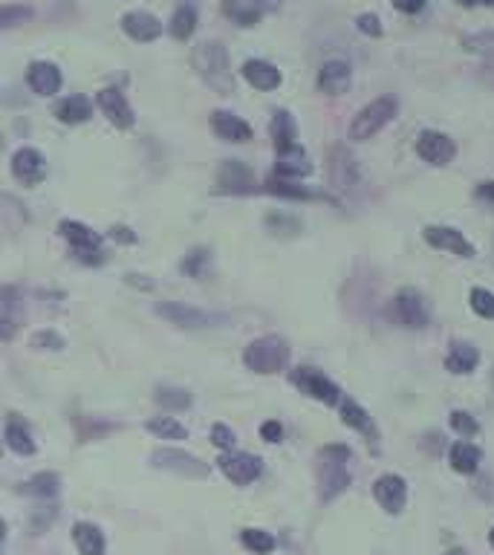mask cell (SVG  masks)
I'll return each mask as SVG.
<instances>
[{"label":"cell","instance_id":"cell-1","mask_svg":"<svg viewBox=\"0 0 494 555\" xmlns=\"http://www.w3.org/2000/svg\"><path fill=\"white\" fill-rule=\"evenodd\" d=\"M350 486V449L342 443H329L318 451V495L321 500H336Z\"/></svg>","mask_w":494,"mask_h":555},{"label":"cell","instance_id":"cell-2","mask_svg":"<svg viewBox=\"0 0 494 555\" xmlns=\"http://www.w3.org/2000/svg\"><path fill=\"white\" fill-rule=\"evenodd\" d=\"M191 61H194V70L203 75V81H208V87H214V90H220V93L235 90L232 67H228V52L220 41L197 43L191 52Z\"/></svg>","mask_w":494,"mask_h":555},{"label":"cell","instance_id":"cell-3","mask_svg":"<svg viewBox=\"0 0 494 555\" xmlns=\"http://www.w3.org/2000/svg\"><path fill=\"white\" fill-rule=\"evenodd\" d=\"M289 362V344L281 335H263L255 339L243 353V365L255 374H278Z\"/></svg>","mask_w":494,"mask_h":555},{"label":"cell","instance_id":"cell-4","mask_svg":"<svg viewBox=\"0 0 494 555\" xmlns=\"http://www.w3.org/2000/svg\"><path fill=\"white\" fill-rule=\"evenodd\" d=\"M397 111H399V102L393 99V96L373 99L367 107H361L353 122H350V139H353V143H367L370 136H376L379 130L397 116Z\"/></svg>","mask_w":494,"mask_h":555},{"label":"cell","instance_id":"cell-5","mask_svg":"<svg viewBox=\"0 0 494 555\" xmlns=\"http://www.w3.org/2000/svg\"><path fill=\"white\" fill-rule=\"evenodd\" d=\"M61 237L70 243L73 255L81 260V264H102L104 260V249H102V237L93 235L90 228L75 223V220H64L61 226Z\"/></svg>","mask_w":494,"mask_h":555},{"label":"cell","instance_id":"cell-6","mask_svg":"<svg viewBox=\"0 0 494 555\" xmlns=\"http://www.w3.org/2000/svg\"><path fill=\"white\" fill-rule=\"evenodd\" d=\"M292 385L298 388L301 394L324 402V405H338V402H342V390H338V385L329 382V379L324 374H318L315 367H295Z\"/></svg>","mask_w":494,"mask_h":555},{"label":"cell","instance_id":"cell-7","mask_svg":"<svg viewBox=\"0 0 494 555\" xmlns=\"http://www.w3.org/2000/svg\"><path fill=\"white\" fill-rule=\"evenodd\" d=\"M157 315H162L165 321L177 324V328H189V330H205V328H220V324H226V315L185 307V304H159Z\"/></svg>","mask_w":494,"mask_h":555},{"label":"cell","instance_id":"cell-8","mask_svg":"<svg viewBox=\"0 0 494 555\" xmlns=\"http://www.w3.org/2000/svg\"><path fill=\"white\" fill-rule=\"evenodd\" d=\"M151 463L157 466V469L185 474V477H205L208 474V463H203L200 457L185 454L180 449H157L151 454Z\"/></svg>","mask_w":494,"mask_h":555},{"label":"cell","instance_id":"cell-9","mask_svg":"<svg viewBox=\"0 0 494 555\" xmlns=\"http://www.w3.org/2000/svg\"><path fill=\"white\" fill-rule=\"evenodd\" d=\"M220 472H223L228 481L237 483V486H249L260 477L263 463H260V457H255V454L228 451V454L220 457Z\"/></svg>","mask_w":494,"mask_h":555},{"label":"cell","instance_id":"cell-10","mask_svg":"<svg viewBox=\"0 0 494 555\" xmlns=\"http://www.w3.org/2000/svg\"><path fill=\"white\" fill-rule=\"evenodd\" d=\"M416 154L431 166H448L457 154V145L452 136L439 134V130H422L420 139H416Z\"/></svg>","mask_w":494,"mask_h":555},{"label":"cell","instance_id":"cell-11","mask_svg":"<svg viewBox=\"0 0 494 555\" xmlns=\"http://www.w3.org/2000/svg\"><path fill=\"white\" fill-rule=\"evenodd\" d=\"M373 497L379 500V506L388 515H399L405 509V500H408V483L399 474H382L373 483Z\"/></svg>","mask_w":494,"mask_h":555},{"label":"cell","instance_id":"cell-12","mask_svg":"<svg viewBox=\"0 0 494 555\" xmlns=\"http://www.w3.org/2000/svg\"><path fill=\"white\" fill-rule=\"evenodd\" d=\"M24 319V301L18 287H0V342L15 339V333Z\"/></svg>","mask_w":494,"mask_h":555},{"label":"cell","instance_id":"cell-13","mask_svg":"<svg viewBox=\"0 0 494 555\" xmlns=\"http://www.w3.org/2000/svg\"><path fill=\"white\" fill-rule=\"evenodd\" d=\"M255 173L249 166H243L240 159H228L220 166L217 171V189L220 191H232V194H249L255 191Z\"/></svg>","mask_w":494,"mask_h":555},{"label":"cell","instance_id":"cell-14","mask_svg":"<svg viewBox=\"0 0 494 555\" xmlns=\"http://www.w3.org/2000/svg\"><path fill=\"white\" fill-rule=\"evenodd\" d=\"M425 241H428V246L443 249V252H452V255H459V258H475V246H471L463 237V232H457V228L428 226L425 228Z\"/></svg>","mask_w":494,"mask_h":555},{"label":"cell","instance_id":"cell-15","mask_svg":"<svg viewBox=\"0 0 494 555\" xmlns=\"http://www.w3.org/2000/svg\"><path fill=\"white\" fill-rule=\"evenodd\" d=\"M12 173L18 182L24 185H38L43 177H47V162L38 154L35 148H20L12 157Z\"/></svg>","mask_w":494,"mask_h":555},{"label":"cell","instance_id":"cell-16","mask_svg":"<svg viewBox=\"0 0 494 555\" xmlns=\"http://www.w3.org/2000/svg\"><path fill=\"white\" fill-rule=\"evenodd\" d=\"M397 319L399 324H405V328L411 330H422L428 328V310L425 304L420 298V292L416 289H402L397 296Z\"/></svg>","mask_w":494,"mask_h":555},{"label":"cell","instance_id":"cell-17","mask_svg":"<svg viewBox=\"0 0 494 555\" xmlns=\"http://www.w3.org/2000/svg\"><path fill=\"white\" fill-rule=\"evenodd\" d=\"M274 171H278L281 180H301L313 173V162L306 157V150L301 145H292L287 150H281L278 162H274Z\"/></svg>","mask_w":494,"mask_h":555},{"label":"cell","instance_id":"cell-18","mask_svg":"<svg viewBox=\"0 0 494 555\" xmlns=\"http://www.w3.org/2000/svg\"><path fill=\"white\" fill-rule=\"evenodd\" d=\"M122 29L125 35H130L139 43H148V41H157L162 35V24L151 12H142V9H134V12L122 15Z\"/></svg>","mask_w":494,"mask_h":555},{"label":"cell","instance_id":"cell-19","mask_svg":"<svg viewBox=\"0 0 494 555\" xmlns=\"http://www.w3.org/2000/svg\"><path fill=\"white\" fill-rule=\"evenodd\" d=\"M350 81H353V70H350L347 61H327L321 73H318V87H321L327 96L347 93Z\"/></svg>","mask_w":494,"mask_h":555},{"label":"cell","instance_id":"cell-20","mask_svg":"<svg viewBox=\"0 0 494 555\" xmlns=\"http://www.w3.org/2000/svg\"><path fill=\"white\" fill-rule=\"evenodd\" d=\"M98 107H102V113L113 122L116 127H130L134 125V111H130L127 99L113 87H107V90L98 93Z\"/></svg>","mask_w":494,"mask_h":555},{"label":"cell","instance_id":"cell-21","mask_svg":"<svg viewBox=\"0 0 494 555\" xmlns=\"http://www.w3.org/2000/svg\"><path fill=\"white\" fill-rule=\"evenodd\" d=\"M329 180H333L336 189H353L356 180H359V166L356 159L347 154L344 148H336L333 154H329Z\"/></svg>","mask_w":494,"mask_h":555},{"label":"cell","instance_id":"cell-22","mask_svg":"<svg viewBox=\"0 0 494 555\" xmlns=\"http://www.w3.org/2000/svg\"><path fill=\"white\" fill-rule=\"evenodd\" d=\"M27 81H29V87L38 96H55V93L61 90V73H58V67H55V64H47V61L29 64Z\"/></svg>","mask_w":494,"mask_h":555},{"label":"cell","instance_id":"cell-23","mask_svg":"<svg viewBox=\"0 0 494 555\" xmlns=\"http://www.w3.org/2000/svg\"><path fill=\"white\" fill-rule=\"evenodd\" d=\"M212 127L220 139H226V143H249L251 139V127L243 122V119H237L235 113H226V111H217L212 116Z\"/></svg>","mask_w":494,"mask_h":555},{"label":"cell","instance_id":"cell-24","mask_svg":"<svg viewBox=\"0 0 494 555\" xmlns=\"http://www.w3.org/2000/svg\"><path fill=\"white\" fill-rule=\"evenodd\" d=\"M448 460H452V469L454 472H459V474H475L480 469L482 451L477 449L475 443L459 440V443L452 445V451H448Z\"/></svg>","mask_w":494,"mask_h":555},{"label":"cell","instance_id":"cell-25","mask_svg":"<svg viewBox=\"0 0 494 555\" xmlns=\"http://www.w3.org/2000/svg\"><path fill=\"white\" fill-rule=\"evenodd\" d=\"M243 79L251 87H258V90H274V87H281V73L278 67H272L269 61H246Z\"/></svg>","mask_w":494,"mask_h":555},{"label":"cell","instance_id":"cell-26","mask_svg":"<svg viewBox=\"0 0 494 555\" xmlns=\"http://www.w3.org/2000/svg\"><path fill=\"white\" fill-rule=\"evenodd\" d=\"M272 143H274V150H287V148H292V145H298L295 143V139H298V125H295V119H292V113H287V111H278L272 116Z\"/></svg>","mask_w":494,"mask_h":555},{"label":"cell","instance_id":"cell-27","mask_svg":"<svg viewBox=\"0 0 494 555\" xmlns=\"http://www.w3.org/2000/svg\"><path fill=\"white\" fill-rule=\"evenodd\" d=\"M477 362H480L477 347L457 342V344H452V351H448V356H445V370H452V374H457V376H466L477 367Z\"/></svg>","mask_w":494,"mask_h":555},{"label":"cell","instance_id":"cell-28","mask_svg":"<svg viewBox=\"0 0 494 555\" xmlns=\"http://www.w3.org/2000/svg\"><path fill=\"white\" fill-rule=\"evenodd\" d=\"M55 116H58V122H64V125H81L93 116V104L87 96H70V99L58 102Z\"/></svg>","mask_w":494,"mask_h":555},{"label":"cell","instance_id":"cell-29","mask_svg":"<svg viewBox=\"0 0 494 555\" xmlns=\"http://www.w3.org/2000/svg\"><path fill=\"white\" fill-rule=\"evenodd\" d=\"M73 541H75V550L81 555H104V536H102V529L93 524L79 520V524L73 527Z\"/></svg>","mask_w":494,"mask_h":555},{"label":"cell","instance_id":"cell-30","mask_svg":"<svg viewBox=\"0 0 494 555\" xmlns=\"http://www.w3.org/2000/svg\"><path fill=\"white\" fill-rule=\"evenodd\" d=\"M338 405H342V420L347 422L350 428L361 431L370 443H376V426H373V420L367 417V411L361 408L359 402H353V399H342Z\"/></svg>","mask_w":494,"mask_h":555},{"label":"cell","instance_id":"cell-31","mask_svg":"<svg viewBox=\"0 0 494 555\" xmlns=\"http://www.w3.org/2000/svg\"><path fill=\"white\" fill-rule=\"evenodd\" d=\"M6 445H9V449H12L15 454H20V457L35 454V440H32L29 428H27L20 420H9V422H6Z\"/></svg>","mask_w":494,"mask_h":555},{"label":"cell","instance_id":"cell-32","mask_svg":"<svg viewBox=\"0 0 494 555\" xmlns=\"http://www.w3.org/2000/svg\"><path fill=\"white\" fill-rule=\"evenodd\" d=\"M223 12L232 18L237 27H255L263 15L255 4H246V0H223Z\"/></svg>","mask_w":494,"mask_h":555},{"label":"cell","instance_id":"cell-33","mask_svg":"<svg viewBox=\"0 0 494 555\" xmlns=\"http://www.w3.org/2000/svg\"><path fill=\"white\" fill-rule=\"evenodd\" d=\"M197 29V12L191 6H180L171 18V35L177 41H189Z\"/></svg>","mask_w":494,"mask_h":555},{"label":"cell","instance_id":"cell-34","mask_svg":"<svg viewBox=\"0 0 494 555\" xmlns=\"http://www.w3.org/2000/svg\"><path fill=\"white\" fill-rule=\"evenodd\" d=\"M58 474H47V472H41V474H35L32 477L29 483H24L20 486V492L24 495H32V497H52L55 492H58Z\"/></svg>","mask_w":494,"mask_h":555},{"label":"cell","instance_id":"cell-35","mask_svg":"<svg viewBox=\"0 0 494 555\" xmlns=\"http://www.w3.org/2000/svg\"><path fill=\"white\" fill-rule=\"evenodd\" d=\"M148 431H151V434H157V437H162V440H185V437H189V428H185L182 422L171 420V417H157V420H151V422H148Z\"/></svg>","mask_w":494,"mask_h":555},{"label":"cell","instance_id":"cell-36","mask_svg":"<svg viewBox=\"0 0 494 555\" xmlns=\"http://www.w3.org/2000/svg\"><path fill=\"white\" fill-rule=\"evenodd\" d=\"M266 191L269 194H278V197H289V200H313L315 194L301 189V185H295L292 180H281V177H272L266 182Z\"/></svg>","mask_w":494,"mask_h":555},{"label":"cell","instance_id":"cell-37","mask_svg":"<svg viewBox=\"0 0 494 555\" xmlns=\"http://www.w3.org/2000/svg\"><path fill=\"white\" fill-rule=\"evenodd\" d=\"M240 541H243L246 550L258 552V555H269L274 550V538L266 529H243L240 532Z\"/></svg>","mask_w":494,"mask_h":555},{"label":"cell","instance_id":"cell-38","mask_svg":"<svg viewBox=\"0 0 494 555\" xmlns=\"http://www.w3.org/2000/svg\"><path fill=\"white\" fill-rule=\"evenodd\" d=\"M153 399H157V405L171 408V411H182V408L191 405V397L185 394V390H180V388H159Z\"/></svg>","mask_w":494,"mask_h":555},{"label":"cell","instance_id":"cell-39","mask_svg":"<svg viewBox=\"0 0 494 555\" xmlns=\"http://www.w3.org/2000/svg\"><path fill=\"white\" fill-rule=\"evenodd\" d=\"M468 301H471V310H475L477 315H482V319H494V292L477 287V289H471Z\"/></svg>","mask_w":494,"mask_h":555},{"label":"cell","instance_id":"cell-40","mask_svg":"<svg viewBox=\"0 0 494 555\" xmlns=\"http://www.w3.org/2000/svg\"><path fill=\"white\" fill-rule=\"evenodd\" d=\"M448 422H452V428L459 434V437H475V434L480 431V422L471 417L468 411H452Z\"/></svg>","mask_w":494,"mask_h":555},{"label":"cell","instance_id":"cell-41","mask_svg":"<svg viewBox=\"0 0 494 555\" xmlns=\"http://www.w3.org/2000/svg\"><path fill=\"white\" fill-rule=\"evenodd\" d=\"M29 18H32L29 6H0V29L18 27V24H24V20H29Z\"/></svg>","mask_w":494,"mask_h":555},{"label":"cell","instance_id":"cell-42","mask_svg":"<svg viewBox=\"0 0 494 555\" xmlns=\"http://www.w3.org/2000/svg\"><path fill=\"white\" fill-rule=\"evenodd\" d=\"M29 344L35 347V351H61V347H64V339H61L58 333H52V330H41V333L32 335Z\"/></svg>","mask_w":494,"mask_h":555},{"label":"cell","instance_id":"cell-43","mask_svg":"<svg viewBox=\"0 0 494 555\" xmlns=\"http://www.w3.org/2000/svg\"><path fill=\"white\" fill-rule=\"evenodd\" d=\"M212 443L217 445V449L228 451L235 445V431L228 428V426H223V422H217V426L212 428Z\"/></svg>","mask_w":494,"mask_h":555},{"label":"cell","instance_id":"cell-44","mask_svg":"<svg viewBox=\"0 0 494 555\" xmlns=\"http://www.w3.org/2000/svg\"><path fill=\"white\" fill-rule=\"evenodd\" d=\"M205 260H208V255H205V252H194V255H189V260H182V269L189 272L191 278H203V266H205Z\"/></svg>","mask_w":494,"mask_h":555},{"label":"cell","instance_id":"cell-45","mask_svg":"<svg viewBox=\"0 0 494 555\" xmlns=\"http://www.w3.org/2000/svg\"><path fill=\"white\" fill-rule=\"evenodd\" d=\"M356 27L365 32V35H370V38H379L382 35V24H379V18L376 15H359V20H356Z\"/></svg>","mask_w":494,"mask_h":555},{"label":"cell","instance_id":"cell-46","mask_svg":"<svg viewBox=\"0 0 494 555\" xmlns=\"http://www.w3.org/2000/svg\"><path fill=\"white\" fill-rule=\"evenodd\" d=\"M260 437L266 440V443H281V437H283V426H281L278 420L263 422V426H260Z\"/></svg>","mask_w":494,"mask_h":555},{"label":"cell","instance_id":"cell-47","mask_svg":"<svg viewBox=\"0 0 494 555\" xmlns=\"http://www.w3.org/2000/svg\"><path fill=\"white\" fill-rule=\"evenodd\" d=\"M393 6L405 15H416V12H422L425 9V0H393Z\"/></svg>","mask_w":494,"mask_h":555},{"label":"cell","instance_id":"cell-48","mask_svg":"<svg viewBox=\"0 0 494 555\" xmlns=\"http://www.w3.org/2000/svg\"><path fill=\"white\" fill-rule=\"evenodd\" d=\"M477 197L494 205V182H491V180H489V182H480V185H477Z\"/></svg>","mask_w":494,"mask_h":555},{"label":"cell","instance_id":"cell-49","mask_svg":"<svg viewBox=\"0 0 494 555\" xmlns=\"http://www.w3.org/2000/svg\"><path fill=\"white\" fill-rule=\"evenodd\" d=\"M251 4H255L260 12H263V9H278L283 0H251Z\"/></svg>","mask_w":494,"mask_h":555},{"label":"cell","instance_id":"cell-50","mask_svg":"<svg viewBox=\"0 0 494 555\" xmlns=\"http://www.w3.org/2000/svg\"><path fill=\"white\" fill-rule=\"evenodd\" d=\"M4 547H6V520L0 518V552H4Z\"/></svg>","mask_w":494,"mask_h":555},{"label":"cell","instance_id":"cell-51","mask_svg":"<svg viewBox=\"0 0 494 555\" xmlns=\"http://www.w3.org/2000/svg\"><path fill=\"white\" fill-rule=\"evenodd\" d=\"M457 4H459V6H466V9H471L475 4H480V0H457Z\"/></svg>","mask_w":494,"mask_h":555},{"label":"cell","instance_id":"cell-52","mask_svg":"<svg viewBox=\"0 0 494 555\" xmlns=\"http://www.w3.org/2000/svg\"><path fill=\"white\" fill-rule=\"evenodd\" d=\"M445 555H468L466 550H452V552H445Z\"/></svg>","mask_w":494,"mask_h":555},{"label":"cell","instance_id":"cell-53","mask_svg":"<svg viewBox=\"0 0 494 555\" xmlns=\"http://www.w3.org/2000/svg\"><path fill=\"white\" fill-rule=\"evenodd\" d=\"M489 543H491V550H494V527L489 529Z\"/></svg>","mask_w":494,"mask_h":555},{"label":"cell","instance_id":"cell-54","mask_svg":"<svg viewBox=\"0 0 494 555\" xmlns=\"http://www.w3.org/2000/svg\"><path fill=\"white\" fill-rule=\"evenodd\" d=\"M482 4H486V6H494V0H482Z\"/></svg>","mask_w":494,"mask_h":555}]
</instances>
